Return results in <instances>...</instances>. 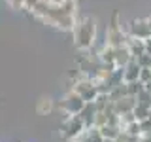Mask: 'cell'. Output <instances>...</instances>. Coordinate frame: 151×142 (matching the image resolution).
<instances>
[{
  "mask_svg": "<svg viewBox=\"0 0 151 142\" xmlns=\"http://www.w3.org/2000/svg\"><path fill=\"white\" fill-rule=\"evenodd\" d=\"M72 32H74L76 47L81 51H87L94 46V40H96V21L93 17H85L76 23Z\"/></svg>",
  "mask_w": 151,
  "mask_h": 142,
  "instance_id": "obj_1",
  "label": "cell"
},
{
  "mask_svg": "<svg viewBox=\"0 0 151 142\" xmlns=\"http://www.w3.org/2000/svg\"><path fill=\"white\" fill-rule=\"evenodd\" d=\"M63 136L68 140H78L81 135H85V131H87V125H85V121L81 120V116H70L66 123L63 125Z\"/></svg>",
  "mask_w": 151,
  "mask_h": 142,
  "instance_id": "obj_2",
  "label": "cell"
},
{
  "mask_svg": "<svg viewBox=\"0 0 151 142\" xmlns=\"http://www.w3.org/2000/svg\"><path fill=\"white\" fill-rule=\"evenodd\" d=\"M85 104H87V101H85L76 89H72V91L63 99L60 106H63V110L68 114V116H78V114H81V110L85 108Z\"/></svg>",
  "mask_w": 151,
  "mask_h": 142,
  "instance_id": "obj_3",
  "label": "cell"
},
{
  "mask_svg": "<svg viewBox=\"0 0 151 142\" xmlns=\"http://www.w3.org/2000/svg\"><path fill=\"white\" fill-rule=\"evenodd\" d=\"M74 89L81 95L87 102H94L98 97H100V89H98V85H96V82H94L93 78L91 80H79V82L74 85Z\"/></svg>",
  "mask_w": 151,
  "mask_h": 142,
  "instance_id": "obj_4",
  "label": "cell"
},
{
  "mask_svg": "<svg viewBox=\"0 0 151 142\" xmlns=\"http://www.w3.org/2000/svg\"><path fill=\"white\" fill-rule=\"evenodd\" d=\"M127 36L123 27L117 25V15H113V23L108 27V32H106V44L111 46V47H121L127 44Z\"/></svg>",
  "mask_w": 151,
  "mask_h": 142,
  "instance_id": "obj_5",
  "label": "cell"
},
{
  "mask_svg": "<svg viewBox=\"0 0 151 142\" xmlns=\"http://www.w3.org/2000/svg\"><path fill=\"white\" fill-rule=\"evenodd\" d=\"M129 36L140 38V40L149 38V36H151V30H149V25H147V19H134V21L130 23Z\"/></svg>",
  "mask_w": 151,
  "mask_h": 142,
  "instance_id": "obj_6",
  "label": "cell"
},
{
  "mask_svg": "<svg viewBox=\"0 0 151 142\" xmlns=\"http://www.w3.org/2000/svg\"><path fill=\"white\" fill-rule=\"evenodd\" d=\"M140 70H142V66L138 64V61L136 59H132L129 64L123 68V82L125 83H129V82H138L140 80Z\"/></svg>",
  "mask_w": 151,
  "mask_h": 142,
  "instance_id": "obj_7",
  "label": "cell"
},
{
  "mask_svg": "<svg viewBox=\"0 0 151 142\" xmlns=\"http://www.w3.org/2000/svg\"><path fill=\"white\" fill-rule=\"evenodd\" d=\"M127 47L132 53V57H140L142 53H145V40H140V38H134V36H129L127 38Z\"/></svg>",
  "mask_w": 151,
  "mask_h": 142,
  "instance_id": "obj_8",
  "label": "cell"
},
{
  "mask_svg": "<svg viewBox=\"0 0 151 142\" xmlns=\"http://www.w3.org/2000/svg\"><path fill=\"white\" fill-rule=\"evenodd\" d=\"M149 108H151V106L136 104V106H134V110H132V114H134V117H136L138 121H144V120H147V117H149Z\"/></svg>",
  "mask_w": 151,
  "mask_h": 142,
  "instance_id": "obj_9",
  "label": "cell"
},
{
  "mask_svg": "<svg viewBox=\"0 0 151 142\" xmlns=\"http://www.w3.org/2000/svg\"><path fill=\"white\" fill-rule=\"evenodd\" d=\"M136 61H138V64L142 66V68L151 66V55H149V53H142L140 57H136Z\"/></svg>",
  "mask_w": 151,
  "mask_h": 142,
  "instance_id": "obj_10",
  "label": "cell"
},
{
  "mask_svg": "<svg viewBox=\"0 0 151 142\" xmlns=\"http://www.w3.org/2000/svg\"><path fill=\"white\" fill-rule=\"evenodd\" d=\"M8 4H9V8H12V9L25 8V0H8Z\"/></svg>",
  "mask_w": 151,
  "mask_h": 142,
  "instance_id": "obj_11",
  "label": "cell"
},
{
  "mask_svg": "<svg viewBox=\"0 0 151 142\" xmlns=\"http://www.w3.org/2000/svg\"><path fill=\"white\" fill-rule=\"evenodd\" d=\"M40 2H42V0H25V8L28 9V12H32V9H34Z\"/></svg>",
  "mask_w": 151,
  "mask_h": 142,
  "instance_id": "obj_12",
  "label": "cell"
},
{
  "mask_svg": "<svg viewBox=\"0 0 151 142\" xmlns=\"http://www.w3.org/2000/svg\"><path fill=\"white\" fill-rule=\"evenodd\" d=\"M145 53H149V55H151V36H149V38H145Z\"/></svg>",
  "mask_w": 151,
  "mask_h": 142,
  "instance_id": "obj_13",
  "label": "cell"
},
{
  "mask_svg": "<svg viewBox=\"0 0 151 142\" xmlns=\"http://www.w3.org/2000/svg\"><path fill=\"white\" fill-rule=\"evenodd\" d=\"M140 142H151V136L149 135H142L140 136Z\"/></svg>",
  "mask_w": 151,
  "mask_h": 142,
  "instance_id": "obj_14",
  "label": "cell"
},
{
  "mask_svg": "<svg viewBox=\"0 0 151 142\" xmlns=\"http://www.w3.org/2000/svg\"><path fill=\"white\" fill-rule=\"evenodd\" d=\"M147 25H149V30H151V17H147Z\"/></svg>",
  "mask_w": 151,
  "mask_h": 142,
  "instance_id": "obj_15",
  "label": "cell"
},
{
  "mask_svg": "<svg viewBox=\"0 0 151 142\" xmlns=\"http://www.w3.org/2000/svg\"><path fill=\"white\" fill-rule=\"evenodd\" d=\"M147 135H149V136H151V131H149V133H147Z\"/></svg>",
  "mask_w": 151,
  "mask_h": 142,
  "instance_id": "obj_16",
  "label": "cell"
}]
</instances>
